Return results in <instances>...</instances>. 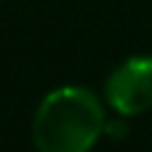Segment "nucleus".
I'll return each mask as SVG.
<instances>
[{
    "instance_id": "obj_3",
    "label": "nucleus",
    "mask_w": 152,
    "mask_h": 152,
    "mask_svg": "<svg viewBox=\"0 0 152 152\" xmlns=\"http://www.w3.org/2000/svg\"><path fill=\"white\" fill-rule=\"evenodd\" d=\"M126 134H128V126L123 123V118H115V120H107V123H104V136H107V139H115V142H118V139H123Z\"/></svg>"
},
{
    "instance_id": "obj_1",
    "label": "nucleus",
    "mask_w": 152,
    "mask_h": 152,
    "mask_svg": "<svg viewBox=\"0 0 152 152\" xmlns=\"http://www.w3.org/2000/svg\"><path fill=\"white\" fill-rule=\"evenodd\" d=\"M104 107L94 91L61 86L43 96L32 118L37 152H91L104 136Z\"/></svg>"
},
{
    "instance_id": "obj_2",
    "label": "nucleus",
    "mask_w": 152,
    "mask_h": 152,
    "mask_svg": "<svg viewBox=\"0 0 152 152\" xmlns=\"http://www.w3.org/2000/svg\"><path fill=\"white\" fill-rule=\"evenodd\" d=\"M104 94L120 118L152 110V56H131L118 64L107 77Z\"/></svg>"
}]
</instances>
